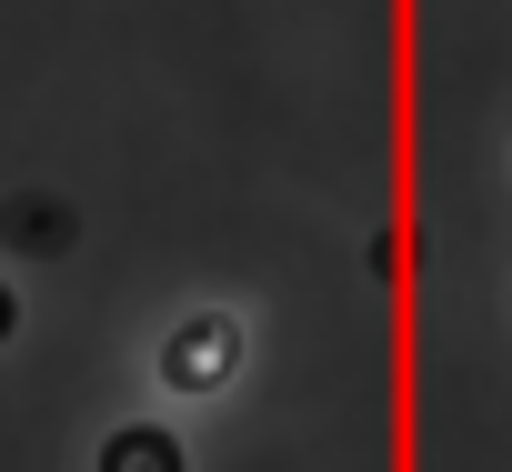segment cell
I'll return each mask as SVG.
<instances>
[{
    "instance_id": "4",
    "label": "cell",
    "mask_w": 512,
    "mask_h": 472,
    "mask_svg": "<svg viewBox=\"0 0 512 472\" xmlns=\"http://www.w3.org/2000/svg\"><path fill=\"white\" fill-rule=\"evenodd\" d=\"M11 332H21V292H11V282H0V342H11Z\"/></svg>"
},
{
    "instance_id": "1",
    "label": "cell",
    "mask_w": 512,
    "mask_h": 472,
    "mask_svg": "<svg viewBox=\"0 0 512 472\" xmlns=\"http://www.w3.org/2000/svg\"><path fill=\"white\" fill-rule=\"evenodd\" d=\"M231 372H241V322H231V312H191V322L161 342V382H171L181 402L221 392Z\"/></svg>"
},
{
    "instance_id": "2",
    "label": "cell",
    "mask_w": 512,
    "mask_h": 472,
    "mask_svg": "<svg viewBox=\"0 0 512 472\" xmlns=\"http://www.w3.org/2000/svg\"><path fill=\"white\" fill-rule=\"evenodd\" d=\"M0 242H11L21 262H61V252L81 242V221H71V201H51V191H21V201H0Z\"/></svg>"
},
{
    "instance_id": "3",
    "label": "cell",
    "mask_w": 512,
    "mask_h": 472,
    "mask_svg": "<svg viewBox=\"0 0 512 472\" xmlns=\"http://www.w3.org/2000/svg\"><path fill=\"white\" fill-rule=\"evenodd\" d=\"M101 472H191V452L171 422H121V432H101Z\"/></svg>"
}]
</instances>
